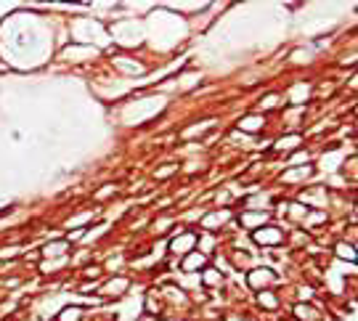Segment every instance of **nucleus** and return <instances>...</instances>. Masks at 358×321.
Returning <instances> with one entry per match:
<instances>
[{
    "label": "nucleus",
    "instance_id": "1a4fd4ad",
    "mask_svg": "<svg viewBox=\"0 0 358 321\" xmlns=\"http://www.w3.org/2000/svg\"><path fill=\"white\" fill-rule=\"evenodd\" d=\"M313 173V167H297V170H287L284 175H281V181H305V178Z\"/></svg>",
    "mask_w": 358,
    "mask_h": 321
},
{
    "label": "nucleus",
    "instance_id": "4468645a",
    "mask_svg": "<svg viewBox=\"0 0 358 321\" xmlns=\"http://www.w3.org/2000/svg\"><path fill=\"white\" fill-rule=\"evenodd\" d=\"M276 103H279V96H276V93H271V96H266V98H263V112H266V109H273V106H276ZM263 112H260V115H263Z\"/></svg>",
    "mask_w": 358,
    "mask_h": 321
},
{
    "label": "nucleus",
    "instance_id": "2eb2a0df",
    "mask_svg": "<svg viewBox=\"0 0 358 321\" xmlns=\"http://www.w3.org/2000/svg\"><path fill=\"white\" fill-rule=\"evenodd\" d=\"M64 247H67V242H53V244L45 247V252H48V255H59V252H64Z\"/></svg>",
    "mask_w": 358,
    "mask_h": 321
},
{
    "label": "nucleus",
    "instance_id": "20e7f679",
    "mask_svg": "<svg viewBox=\"0 0 358 321\" xmlns=\"http://www.w3.org/2000/svg\"><path fill=\"white\" fill-rule=\"evenodd\" d=\"M300 146H303V136H300V133L281 136L276 141V152H292V149H300Z\"/></svg>",
    "mask_w": 358,
    "mask_h": 321
},
{
    "label": "nucleus",
    "instance_id": "ddd939ff",
    "mask_svg": "<svg viewBox=\"0 0 358 321\" xmlns=\"http://www.w3.org/2000/svg\"><path fill=\"white\" fill-rule=\"evenodd\" d=\"M220 281H223V276L215 268H204V284L207 287H215V284H220Z\"/></svg>",
    "mask_w": 358,
    "mask_h": 321
},
{
    "label": "nucleus",
    "instance_id": "9b49d317",
    "mask_svg": "<svg viewBox=\"0 0 358 321\" xmlns=\"http://www.w3.org/2000/svg\"><path fill=\"white\" fill-rule=\"evenodd\" d=\"M258 303L266 308V310H276V308H279V297L273 295V292H266V289H263L260 295H258Z\"/></svg>",
    "mask_w": 358,
    "mask_h": 321
},
{
    "label": "nucleus",
    "instance_id": "6e6552de",
    "mask_svg": "<svg viewBox=\"0 0 358 321\" xmlns=\"http://www.w3.org/2000/svg\"><path fill=\"white\" fill-rule=\"evenodd\" d=\"M292 313H295V318H297V321H318L316 310L310 308L308 303H297L295 308H292Z\"/></svg>",
    "mask_w": 358,
    "mask_h": 321
},
{
    "label": "nucleus",
    "instance_id": "f257e3e1",
    "mask_svg": "<svg viewBox=\"0 0 358 321\" xmlns=\"http://www.w3.org/2000/svg\"><path fill=\"white\" fill-rule=\"evenodd\" d=\"M252 239L260 247H276V244L284 242V231L279 226H260L258 231H252Z\"/></svg>",
    "mask_w": 358,
    "mask_h": 321
},
{
    "label": "nucleus",
    "instance_id": "39448f33",
    "mask_svg": "<svg viewBox=\"0 0 358 321\" xmlns=\"http://www.w3.org/2000/svg\"><path fill=\"white\" fill-rule=\"evenodd\" d=\"M334 255H337V258H342V260H347V263H358V250L353 247L350 242H337L334 244Z\"/></svg>",
    "mask_w": 358,
    "mask_h": 321
},
{
    "label": "nucleus",
    "instance_id": "dca6fc26",
    "mask_svg": "<svg viewBox=\"0 0 358 321\" xmlns=\"http://www.w3.org/2000/svg\"><path fill=\"white\" fill-rule=\"evenodd\" d=\"M61 318H64V321H77V318H80V308H67Z\"/></svg>",
    "mask_w": 358,
    "mask_h": 321
},
{
    "label": "nucleus",
    "instance_id": "9d476101",
    "mask_svg": "<svg viewBox=\"0 0 358 321\" xmlns=\"http://www.w3.org/2000/svg\"><path fill=\"white\" fill-rule=\"evenodd\" d=\"M194 268H207V258H204V255L191 252V255L183 260V271H194Z\"/></svg>",
    "mask_w": 358,
    "mask_h": 321
},
{
    "label": "nucleus",
    "instance_id": "f03ea898",
    "mask_svg": "<svg viewBox=\"0 0 358 321\" xmlns=\"http://www.w3.org/2000/svg\"><path fill=\"white\" fill-rule=\"evenodd\" d=\"M279 279V273L273 271V268H268V266H260V268H252L250 273H247V284L252 287V289H266L268 284H273V281Z\"/></svg>",
    "mask_w": 358,
    "mask_h": 321
},
{
    "label": "nucleus",
    "instance_id": "f3484780",
    "mask_svg": "<svg viewBox=\"0 0 358 321\" xmlns=\"http://www.w3.org/2000/svg\"><path fill=\"white\" fill-rule=\"evenodd\" d=\"M355 215H358V204H355Z\"/></svg>",
    "mask_w": 358,
    "mask_h": 321
},
{
    "label": "nucleus",
    "instance_id": "423d86ee",
    "mask_svg": "<svg viewBox=\"0 0 358 321\" xmlns=\"http://www.w3.org/2000/svg\"><path fill=\"white\" fill-rule=\"evenodd\" d=\"M194 244H196V237H194L191 231H186L178 239H173V252H191Z\"/></svg>",
    "mask_w": 358,
    "mask_h": 321
},
{
    "label": "nucleus",
    "instance_id": "7ed1b4c3",
    "mask_svg": "<svg viewBox=\"0 0 358 321\" xmlns=\"http://www.w3.org/2000/svg\"><path fill=\"white\" fill-rule=\"evenodd\" d=\"M236 125H239L242 133H260V130L266 128V115H260V112L258 115H244Z\"/></svg>",
    "mask_w": 358,
    "mask_h": 321
},
{
    "label": "nucleus",
    "instance_id": "0eeeda50",
    "mask_svg": "<svg viewBox=\"0 0 358 321\" xmlns=\"http://www.w3.org/2000/svg\"><path fill=\"white\" fill-rule=\"evenodd\" d=\"M268 215L266 212H242L239 215V223L244 226V229H260V223L266 221Z\"/></svg>",
    "mask_w": 358,
    "mask_h": 321
},
{
    "label": "nucleus",
    "instance_id": "a211bd4d",
    "mask_svg": "<svg viewBox=\"0 0 358 321\" xmlns=\"http://www.w3.org/2000/svg\"><path fill=\"white\" fill-rule=\"evenodd\" d=\"M355 115H358V106H355Z\"/></svg>",
    "mask_w": 358,
    "mask_h": 321
},
{
    "label": "nucleus",
    "instance_id": "f8f14e48",
    "mask_svg": "<svg viewBox=\"0 0 358 321\" xmlns=\"http://www.w3.org/2000/svg\"><path fill=\"white\" fill-rule=\"evenodd\" d=\"M225 221H228V212H212V215H207V218H204V229H210V226H215V223H225Z\"/></svg>",
    "mask_w": 358,
    "mask_h": 321
}]
</instances>
